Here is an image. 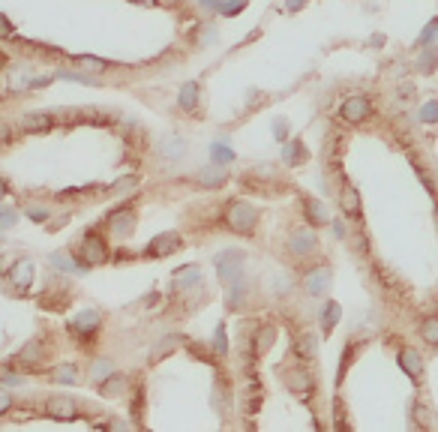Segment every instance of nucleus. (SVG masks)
<instances>
[{
  "label": "nucleus",
  "mask_w": 438,
  "mask_h": 432,
  "mask_svg": "<svg viewBox=\"0 0 438 432\" xmlns=\"http://www.w3.org/2000/svg\"><path fill=\"white\" fill-rule=\"evenodd\" d=\"M432 39H438V19H432L426 24V30L420 33V39H417V45H426V43H432Z\"/></svg>",
  "instance_id": "f704fd0d"
},
{
  "label": "nucleus",
  "mask_w": 438,
  "mask_h": 432,
  "mask_svg": "<svg viewBox=\"0 0 438 432\" xmlns=\"http://www.w3.org/2000/svg\"><path fill=\"white\" fill-rule=\"evenodd\" d=\"M274 136L276 138H285V120H276L274 123Z\"/></svg>",
  "instance_id": "a18cd8bd"
},
{
  "label": "nucleus",
  "mask_w": 438,
  "mask_h": 432,
  "mask_svg": "<svg viewBox=\"0 0 438 432\" xmlns=\"http://www.w3.org/2000/svg\"><path fill=\"white\" fill-rule=\"evenodd\" d=\"M48 261H52L57 270H76V261H72L66 252H52V255H48Z\"/></svg>",
  "instance_id": "7c9ffc66"
},
{
  "label": "nucleus",
  "mask_w": 438,
  "mask_h": 432,
  "mask_svg": "<svg viewBox=\"0 0 438 432\" xmlns=\"http://www.w3.org/2000/svg\"><path fill=\"white\" fill-rule=\"evenodd\" d=\"M303 207H307V219L312 222V226H325V222H327V210H325V204H321V202H316V198H307Z\"/></svg>",
  "instance_id": "b1692460"
},
{
  "label": "nucleus",
  "mask_w": 438,
  "mask_h": 432,
  "mask_svg": "<svg viewBox=\"0 0 438 432\" xmlns=\"http://www.w3.org/2000/svg\"><path fill=\"white\" fill-rule=\"evenodd\" d=\"M15 360H19L21 367H36V363H43V360H45L43 343H39V339H30V343H24L21 352L15 354Z\"/></svg>",
  "instance_id": "ddd939ff"
},
{
  "label": "nucleus",
  "mask_w": 438,
  "mask_h": 432,
  "mask_svg": "<svg viewBox=\"0 0 438 432\" xmlns=\"http://www.w3.org/2000/svg\"><path fill=\"white\" fill-rule=\"evenodd\" d=\"M78 255H81V261H85L87 268H96V264L109 261V246H105V240L99 235H87L85 240H81Z\"/></svg>",
  "instance_id": "20e7f679"
},
{
  "label": "nucleus",
  "mask_w": 438,
  "mask_h": 432,
  "mask_svg": "<svg viewBox=\"0 0 438 432\" xmlns=\"http://www.w3.org/2000/svg\"><path fill=\"white\" fill-rule=\"evenodd\" d=\"M246 10V0H228V3H222V15H226V19H231V15H237V12H243Z\"/></svg>",
  "instance_id": "c9c22d12"
},
{
  "label": "nucleus",
  "mask_w": 438,
  "mask_h": 432,
  "mask_svg": "<svg viewBox=\"0 0 438 432\" xmlns=\"http://www.w3.org/2000/svg\"><path fill=\"white\" fill-rule=\"evenodd\" d=\"M330 268L327 264H321V268H316V270H309L307 273V279H303V288H307V294H325L327 288H330Z\"/></svg>",
  "instance_id": "9d476101"
},
{
  "label": "nucleus",
  "mask_w": 438,
  "mask_h": 432,
  "mask_svg": "<svg viewBox=\"0 0 438 432\" xmlns=\"http://www.w3.org/2000/svg\"><path fill=\"white\" fill-rule=\"evenodd\" d=\"M333 231H336V237H345V226H342V222H333Z\"/></svg>",
  "instance_id": "8fccbe9b"
},
{
  "label": "nucleus",
  "mask_w": 438,
  "mask_h": 432,
  "mask_svg": "<svg viewBox=\"0 0 438 432\" xmlns=\"http://www.w3.org/2000/svg\"><path fill=\"white\" fill-rule=\"evenodd\" d=\"M294 354L300 357V360H312V357L318 354V339H316V334H297V339H294Z\"/></svg>",
  "instance_id": "dca6fc26"
},
{
  "label": "nucleus",
  "mask_w": 438,
  "mask_h": 432,
  "mask_svg": "<svg viewBox=\"0 0 438 432\" xmlns=\"http://www.w3.org/2000/svg\"><path fill=\"white\" fill-rule=\"evenodd\" d=\"M283 160H285L288 165L307 162V147H303V141H288V144L283 147Z\"/></svg>",
  "instance_id": "412c9836"
},
{
  "label": "nucleus",
  "mask_w": 438,
  "mask_h": 432,
  "mask_svg": "<svg viewBox=\"0 0 438 432\" xmlns=\"http://www.w3.org/2000/svg\"><path fill=\"white\" fill-rule=\"evenodd\" d=\"M109 372H111V363H109V360H99V363H94V367H90V381H94V385H99V381L109 378Z\"/></svg>",
  "instance_id": "c756f323"
},
{
  "label": "nucleus",
  "mask_w": 438,
  "mask_h": 432,
  "mask_svg": "<svg viewBox=\"0 0 438 432\" xmlns=\"http://www.w3.org/2000/svg\"><path fill=\"white\" fill-rule=\"evenodd\" d=\"M48 81H52V76H39V78H33V81H30V87H45Z\"/></svg>",
  "instance_id": "de8ad7c7"
},
{
  "label": "nucleus",
  "mask_w": 438,
  "mask_h": 432,
  "mask_svg": "<svg viewBox=\"0 0 438 432\" xmlns=\"http://www.w3.org/2000/svg\"><path fill=\"white\" fill-rule=\"evenodd\" d=\"M198 94H201V87L195 85V81H186L184 87H180V96H177V105L184 108V111H193L198 105Z\"/></svg>",
  "instance_id": "6ab92c4d"
},
{
  "label": "nucleus",
  "mask_w": 438,
  "mask_h": 432,
  "mask_svg": "<svg viewBox=\"0 0 438 432\" xmlns=\"http://www.w3.org/2000/svg\"><path fill=\"white\" fill-rule=\"evenodd\" d=\"M72 61H78V63H85V66H94V69H109V61H102V57H90V54H78V57H72Z\"/></svg>",
  "instance_id": "72a5a7b5"
},
{
  "label": "nucleus",
  "mask_w": 438,
  "mask_h": 432,
  "mask_svg": "<svg viewBox=\"0 0 438 432\" xmlns=\"http://www.w3.org/2000/svg\"><path fill=\"white\" fill-rule=\"evenodd\" d=\"M288 390H294L297 396H307L312 393V376L307 369H288Z\"/></svg>",
  "instance_id": "2eb2a0df"
},
{
  "label": "nucleus",
  "mask_w": 438,
  "mask_h": 432,
  "mask_svg": "<svg viewBox=\"0 0 438 432\" xmlns=\"http://www.w3.org/2000/svg\"><path fill=\"white\" fill-rule=\"evenodd\" d=\"M340 118H342L345 123H351V127H358V123L369 120V118H373V102H369V96H363V94L345 96V102H342V108H340Z\"/></svg>",
  "instance_id": "7ed1b4c3"
},
{
  "label": "nucleus",
  "mask_w": 438,
  "mask_h": 432,
  "mask_svg": "<svg viewBox=\"0 0 438 432\" xmlns=\"http://www.w3.org/2000/svg\"><path fill=\"white\" fill-rule=\"evenodd\" d=\"M57 78H66V81H78V85H96V78H90V76H81V72H57Z\"/></svg>",
  "instance_id": "58836bf2"
},
{
  "label": "nucleus",
  "mask_w": 438,
  "mask_h": 432,
  "mask_svg": "<svg viewBox=\"0 0 438 432\" xmlns=\"http://www.w3.org/2000/svg\"><path fill=\"white\" fill-rule=\"evenodd\" d=\"M195 180H198V186H204V189H217L228 180V171L222 169V165H217V169H204Z\"/></svg>",
  "instance_id": "f3484780"
},
{
  "label": "nucleus",
  "mask_w": 438,
  "mask_h": 432,
  "mask_svg": "<svg viewBox=\"0 0 438 432\" xmlns=\"http://www.w3.org/2000/svg\"><path fill=\"white\" fill-rule=\"evenodd\" d=\"M6 282L15 288H21V292H28L30 282H33V264L30 261H15L10 270H6Z\"/></svg>",
  "instance_id": "f8f14e48"
},
{
  "label": "nucleus",
  "mask_w": 438,
  "mask_h": 432,
  "mask_svg": "<svg viewBox=\"0 0 438 432\" xmlns=\"http://www.w3.org/2000/svg\"><path fill=\"white\" fill-rule=\"evenodd\" d=\"M142 405H144V387H138L135 396H132V405H129V409H132V420H135V423H142Z\"/></svg>",
  "instance_id": "473e14b6"
},
{
  "label": "nucleus",
  "mask_w": 438,
  "mask_h": 432,
  "mask_svg": "<svg viewBox=\"0 0 438 432\" xmlns=\"http://www.w3.org/2000/svg\"><path fill=\"white\" fill-rule=\"evenodd\" d=\"M135 3H147V6H151V3H156V0H135Z\"/></svg>",
  "instance_id": "3c124183"
},
{
  "label": "nucleus",
  "mask_w": 438,
  "mask_h": 432,
  "mask_svg": "<svg viewBox=\"0 0 438 432\" xmlns=\"http://www.w3.org/2000/svg\"><path fill=\"white\" fill-rule=\"evenodd\" d=\"M12 222H15V213L10 210V207H6V210H3V228H10Z\"/></svg>",
  "instance_id": "49530a36"
},
{
  "label": "nucleus",
  "mask_w": 438,
  "mask_h": 432,
  "mask_svg": "<svg viewBox=\"0 0 438 432\" xmlns=\"http://www.w3.org/2000/svg\"><path fill=\"white\" fill-rule=\"evenodd\" d=\"M180 343H184V336H177V334H175V336H162L160 343H156V345L151 348V363H160L165 354L177 352V345H180Z\"/></svg>",
  "instance_id": "a211bd4d"
},
{
  "label": "nucleus",
  "mask_w": 438,
  "mask_h": 432,
  "mask_svg": "<svg viewBox=\"0 0 438 432\" xmlns=\"http://www.w3.org/2000/svg\"><path fill=\"white\" fill-rule=\"evenodd\" d=\"M198 3H201L204 6V10H222V0H198Z\"/></svg>",
  "instance_id": "c03bdc74"
},
{
  "label": "nucleus",
  "mask_w": 438,
  "mask_h": 432,
  "mask_svg": "<svg viewBox=\"0 0 438 432\" xmlns=\"http://www.w3.org/2000/svg\"><path fill=\"white\" fill-rule=\"evenodd\" d=\"M438 66V48H424V54L417 57V72H432Z\"/></svg>",
  "instance_id": "bb28decb"
},
{
  "label": "nucleus",
  "mask_w": 438,
  "mask_h": 432,
  "mask_svg": "<svg viewBox=\"0 0 438 432\" xmlns=\"http://www.w3.org/2000/svg\"><path fill=\"white\" fill-rule=\"evenodd\" d=\"M411 411H415V420H417V426H424V429H429V426H432V418H429V411L424 409V405H420V402H415V409H411Z\"/></svg>",
  "instance_id": "e433bc0d"
},
{
  "label": "nucleus",
  "mask_w": 438,
  "mask_h": 432,
  "mask_svg": "<svg viewBox=\"0 0 438 432\" xmlns=\"http://www.w3.org/2000/svg\"><path fill=\"white\" fill-rule=\"evenodd\" d=\"M189 354L201 357V360H204V363H213V357L208 354V348H204V345H189Z\"/></svg>",
  "instance_id": "a19ab883"
},
{
  "label": "nucleus",
  "mask_w": 438,
  "mask_h": 432,
  "mask_svg": "<svg viewBox=\"0 0 438 432\" xmlns=\"http://www.w3.org/2000/svg\"><path fill=\"white\" fill-rule=\"evenodd\" d=\"M420 123H438V99L420 108Z\"/></svg>",
  "instance_id": "2f4dec72"
},
{
  "label": "nucleus",
  "mask_w": 438,
  "mask_h": 432,
  "mask_svg": "<svg viewBox=\"0 0 438 432\" xmlns=\"http://www.w3.org/2000/svg\"><path fill=\"white\" fill-rule=\"evenodd\" d=\"M399 367L411 381L424 378V357H420L415 348H402V352H399Z\"/></svg>",
  "instance_id": "9b49d317"
},
{
  "label": "nucleus",
  "mask_w": 438,
  "mask_h": 432,
  "mask_svg": "<svg viewBox=\"0 0 438 432\" xmlns=\"http://www.w3.org/2000/svg\"><path fill=\"white\" fill-rule=\"evenodd\" d=\"M99 321H102V315H99L96 310H85V312H78L76 318L69 321V334H76L78 339H90L96 334Z\"/></svg>",
  "instance_id": "39448f33"
},
{
  "label": "nucleus",
  "mask_w": 438,
  "mask_h": 432,
  "mask_svg": "<svg viewBox=\"0 0 438 432\" xmlns=\"http://www.w3.org/2000/svg\"><path fill=\"white\" fill-rule=\"evenodd\" d=\"M210 156H213V162H217V165H228V162H234V151H231V147H226L222 141H217V144L210 147Z\"/></svg>",
  "instance_id": "c85d7f7f"
},
{
  "label": "nucleus",
  "mask_w": 438,
  "mask_h": 432,
  "mask_svg": "<svg viewBox=\"0 0 438 432\" xmlns=\"http://www.w3.org/2000/svg\"><path fill=\"white\" fill-rule=\"evenodd\" d=\"M28 216H30L33 222H45V219H48V210H43V207H30Z\"/></svg>",
  "instance_id": "79ce46f5"
},
{
  "label": "nucleus",
  "mask_w": 438,
  "mask_h": 432,
  "mask_svg": "<svg viewBox=\"0 0 438 432\" xmlns=\"http://www.w3.org/2000/svg\"><path fill=\"white\" fill-rule=\"evenodd\" d=\"M307 6V0H285V10L288 12H297V10H303Z\"/></svg>",
  "instance_id": "37998d69"
},
{
  "label": "nucleus",
  "mask_w": 438,
  "mask_h": 432,
  "mask_svg": "<svg viewBox=\"0 0 438 432\" xmlns=\"http://www.w3.org/2000/svg\"><path fill=\"white\" fill-rule=\"evenodd\" d=\"M226 226L234 231V235H246L250 237L255 226H259V210H255L252 204H246V202H234V204H228V210H226Z\"/></svg>",
  "instance_id": "f03ea898"
},
{
  "label": "nucleus",
  "mask_w": 438,
  "mask_h": 432,
  "mask_svg": "<svg viewBox=\"0 0 438 432\" xmlns=\"http://www.w3.org/2000/svg\"><path fill=\"white\" fill-rule=\"evenodd\" d=\"M243 255L237 249H222L217 255V277L228 285V310H237L243 303Z\"/></svg>",
  "instance_id": "f257e3e1"
},
{
  "label": "nucleus",
  "mask_w": 438,
  "mask_h": 432,
  "mask_svg": "<svg viewBox=\"0 0 438 432\" xmlns=\"http://www.w3.org/2000/svg\"><path fill=\"white\" fill-rule=\"evenodd\" d=\"M213 348H217V354H226V352H228L226 327H222V324H217V334H213Z\"/></svg>",
  "instance_id": "4c0bfd02"
},
{
  "label": "nucleus",
  "mask_w": 438,
  "mask_h": 432,
  "mask_svg": "<svg viewBox=\"0 0 438 432\" xmlns=\"http://www.w3.org/2000/svg\"><path fill=\"white\" fill-rule=\"evenodd\" d=\"M274 336H276V330L274 327H261L259 334H255V345H252V357H261L264 352H267L270 345H274Z\"/></svg>",
  "instance_id": "5701e85b"
},
{
  "label": "nucleus",
  "mask_w": 438,
  "mask_h": 432,
  "mask_svg": "<svg viewBox=\"0 0 438 432\" xmlns=\"http://www.w3.org/2000/svg\"><path fill=\"white\" fill-rule=\"evenodd\" d=\"M420 336H424L429 345H438V315H426V318L420 321Z\"/></svg>",
  "instance_id": "a878e982"
},
{
  "label": "nucleus",
  "mask_w": 438,
  "mask_h": 432,
  "mask_svg": "<svg viewBox=\"0 0 438 432\" xmlns=\"http://www.w3.org/2000/svg\"><path fill=\"white\" fill-rule=\"evenodd\" d=\"M52 376H54L57 385H76V376H78V372H76V367H72V363H61V367H54Z\"/></svg>",
  "instance_id": "cd10ccee"
},
{
  "label": "nucleus",
  "mask_w": 438,
  "mask_h": 432,
  "mask_svg": "<svg viewBox=\"0 0 438 432\" xmlns=\"http://www.w3.org/2000/svg\"><path fill=\"white\" fill-rule=\"evenodd\" d=\"M21 132H30V136H36V132H48L54 127V118L52 114H24L19 120Z\"/></svg>",
  "instance_id": "4468645a"
},
{
  "label": "nucleus",
  "mask_w": 438,
  "mask_h": 432,
  "mask_svg": "<svg viewBox=\"0 0 438 432\" xmlns=\"http://www.w3.org/2000/svg\"><path fill=\"white\" fill-rule=\"evenodd\" d=\"M109 228H111V235L114 237H129L132 235V228H135V213L129 210V207H123V210H114L109 216Z\"/></svg>",
  "instance_id": "6e6552de"
},
{
  "label": "nucleus",
  "mask_w": 438,
  "mask_h": 432,
  "mask_svg": "<svg viewBox=\"0 0 438 432\" xmlns=\"http://www.w3.org/2000/svg\"><path fill=\"white\" fill-rule=\"evenodd\" d=\"M351 357H354V345H345L342 367H340V376H336V381H342V378H345V372H349V367H351Z\"/></svg>",
  "instance_id": "ea45409f"
},
{
  "label": "nucleus",
  "mask_w": 438,
  "mask_h": 432,
  "mask_svg": "<svg viewBox=\"0 0 438 432\" xmlns=\"http://www.w3.org/2000/svg\"><path fill=\"white\" fill-rule=\"evenodd\" d=\"M340 315H342V306L336 303V301H330V303L325 306V315H321V327H325V334H330V330L336 327Z\"/></svg>",
  "instance_id": "393cba45"
},
{
  "label": "nucleus",
  "mask_w": 438,
  "mask_h": 432,
  "mask_svg": "<svg viewBox=\"0 0 438 432\" xmlns=\"http://www.w3.org/2000/svg\"><path fill=\"white\" fill-rule=\"evenodd\" d=\"M45 409L57 420H76L78 418V405L72 402L69 396H52V400L45 402Z\"/></svg>",
  "instance_id": "1a4fd4ad"
},
{
  "label": "nucleus",
  "mask_w": 438,
  "mask_h": 432,
  "mask_svg": "<svg viewBox=\"0 0 438 432\" xmlns=\"http://www.w3.org/2000/svg\"><path fill=\"white\" fill-rule=\"evenodd\" d=\"M184 246V240H180V235H160L151 240V246L144 249V255H151V259H165V255L177 252V249Z\"/></svg>",
  "instance_id": "423d86ee"
},
{
  "label": "nucleus",
  "mask_w": 438,
  "mask_h": 432,
  "mask_svg": "<svg viewBox=\"0 0 438 432\" xmlns=\"http://www.w3.org/2000/svg\"><path fill=\"white\" fill-rule=\"evenodd\" d=\"M123 387H127V378H123V376H109L105 381H99V393L109 396V400L120 396V393H123Z\"/></svg>",
  "instance_id": "4be33fe9"
},
{
  "label": "nucleus",
  "mask_w": 438,
  "mask_h": 432,
  "mask_svg": "<svg viewBox=\"0 0 438 432\" xmlns=\"http://www.w3.org/2000/svg\"><path fill=\"white\" fill-rule=\"evenodd\" d=\"M0 411H10V393H0Z\"/></svg>",
  "instance_id": "09e8293b"
},
{
  "label": "nucleus",
  "mask_w": 438,
  "mask_h": 432,
  "mask_svg": "<svg viewBox=\"0 0 438 432\" xmlns=\"http://www.w3.org/2000/svg\"><path fill=\"white\" fill-rule=\"evenodd\" d=\"M340 207H342V213L349 216V219H360V216H363V207H360V193H358V189H354V186H351L345 177H342Z\"/></svg>",
  "instance_id": "0eeeda50"
},
{
  "label": "nucleus",
  "mask_w": 438,
  "mask_h": 432,
  "mask_svg": "<svg viewBox=\"0 0 438 432\" xmlns=\"http://www.w3.org/2000/svg\"><path fill=\"white\" fill-rule=\"evenodd\" d=\"M312 246H316V235H312V231H297V235L288 240V249L297 255H307Z\"/></svg>",
  "instance_id": "aec40b11"
}]
</instances>
